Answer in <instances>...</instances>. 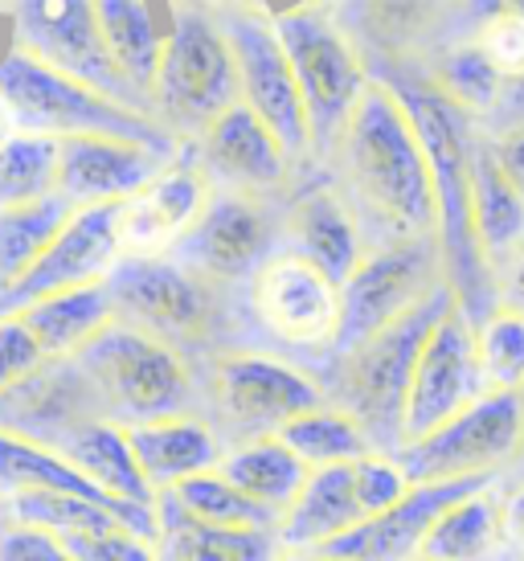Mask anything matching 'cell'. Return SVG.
<instances>
[{"label":"cell","instance_id":"obj_29","mask_svg":"<svg viewBox=\"0 0 524 561\" xmlns=\"http://www.w3.org/2000/svg\"><path fill=\"white\" fill-rule=\"evenodd\" d=\"M94 16H99V33L107 42L111 62L152 103L156 75L164 62V46H169V30H160L156 9L136 4V0H103V4H94Z\"/></svg>","mask_w":524,"mask_h":561},{"label":"cell","instance_id":"obj_16","mask_svg":"<svg viewBox=\"0 0 524 561\" xmlns=\"http://www.w3.org/2000/svg\"><path fill=\"white\" fill-rule=\"evenodd\" d=\"M278 250V226L271 202L238 197V193H214L201 221L189 230L169 259L193 271L217 291H230L238 283H250L271 254Z\"/></svg>","mask_w":524,"mask_h":561},{"label":"cell","instance_id":"obj_38","mask_svg":"<svg viewBox=\"0 0 524 561\" xmlns=\"http://www.w3.org/2000/svg\"><path fill=\"white\" fill-rule=\"evenodd\" d=\"M479 369L488 393H524V316L512 308H495L483 324H476Z\"/></svg>","mask_w":524,"mask_h":561},{"label":"cell","instance_id":"obj_1","mask_svg":"<svg viewBox=\"0 0 524 561\" xmlns=\"http://www.w3.org/2000/svg\"><path fill=\"white\" fill-rule=\"evenodd\" d=\"M324 169L353 209L365 250L438 242L431 164L406 103L381 79L369 82Z\"/></svg>","mask_w":524,"mask_h":561},{"label":"cell","instance_id":"obj_22","mask_svg":"<svg viewBox=\"0 0 524 561\" xmlns=\"http://www.w3.org/2000/svg\"><path fill=\"white\" fill-rule=\"evenodd\" d=\"M504 480H447V483H414L410 496L401 500L398 508H389L386 516H373L361 529H353L349 537H340L324 549H311V553H324L337 561H414L426 533L438 516L455 508L459 500L488 492Z\"/></svg>","mask_w":524,"mask_h":561},{"label":"cell","instance_id":"obj_49","mask_svg":"<svg viewBox=\"0 0 524 561\" xmlns=\"http://www.w3.org/2000/svg\"><path fill=\"white\" fill-rule=\"evenodd\" d=\"M278 561H337V558H324V553H311V549H308V553H287V549H283V558H278Z\"/></svg>","mask_w":524,"mask_h":561},{"label":"cell","instance_id":"obj_3","mask_svg":"<svg viewBox=\"0 0 524 561\" xmlns=\"http://www.w3.org/2000/svg\"><path fill=\"white\" fill-rule=\"evenodd\" d=\"M459 299L451 287H443L431 304H422L414 316L398 320L394 328L356 344L353 353L337 360H324V374H316L324 402L344 410L349 419L365 431L377 455L401 451V419H406V398L414 381V365L434 324L455 308Z\"/></svg>","mask_w":524,"mask_h":561},{"label":"cell","instance_id":"obj_46","mask_svg":"<svg viewBox=\"0 0 524 561\" xmlns=\"http://www.w3.org/2000/svg\"><path fill=\"white\" fill-rule=\"evenodd\" d=\"M500 516H504L509 558L524 561V483H500Z\"/></svg>","mask_w":524,"mask_h":561},{"label":"cell","instance_id":"obj_10","mask_svg":"<svg viewBox=\"0 0 524 561\" xmlns=\"http://www.w3.org/2000/svg\"><path fill=\"white\" fill-rule=\"evenodd\" d=\"M0 13L13 21V49L30 54L42 66L66 75V79L82 82L87 91L103 94L119 107L156 119L152 103L119 75V66L111 62L94 4H82V0H21V4H0Z\"/></svg>","mask_w":524,"mask_h":561},{"label":"cell","instance_id":"obj_31","mask_svg":"<svg viewBox=\"0 0 524 561\" xmlns=\"http://www.w3.org/2000/svg\"><path fill=\"white\" fill-rule=\"evenodd\" d=\"M422 561H512L504 549V516H500V483L488 492L459 500L438 516L418 549Z\"/></svg>","mask_w":524,"mask_h":561},{"label":"cell","instance_id":"obj_23","mask_svg":"<svg viewBox=\"0 0 524 561\" xmlns=\"http://www.w3.org/2000/svg\"><path fill=\"white\" fill-rule=\"evenodd\" d=\"M127 447L136 455V468L144 483L152 488V496H164L176 483L205 476L221 463V443L209 431V422L197 414H181V419H156L127 426Z\"/></svg>","mask_w":524,"mask_h":561},{"label":"cell","instance_id":"obj_4","mask_svg":"<svg viewBox=\"0 0 524 561\" xmlns=\"http://www.w3.org/2000/svg\"><path fill=\"white\" fill-rule=\"evenodd\" d=\"M75 374L94 405V419L111 426H139L156 419H201V381L185 353L144 332L111 324L75 360Z\"/></svg>","mask_w":524,"mask_h":561},{"label":"cell","instance_id":"obj_35","mask_svg":"<svg viewBox=\"0 0 524 561\" xmlns=\"http://www.w3.org/2000/svg\"><path fill=\"white\" fill-rule=\"evenodd\" d=\"M164 496L181 508L185 516L209 525V529H259V533H278V520L271 513H262L259 504H250L230 480H221L214 471L193 476V480L176 483Z\"/></svg>","mask_w":524,"mask_h":561},{"label":"cell","instance_id":"obj_8","mask_svg":"<svg viewBox=\"0 0 524 561\" xmlns=\"http://www.w3.org/2000/svg\"><path fill=\"white\" fill-rule=\"evenodd\" d=\"M169 46L152 87L156 124L181 144H197L209 127L242 103L230 42L217 30L214 9L172 4Z\"/></svg>","mask_w":524,"mask_h":561},{"label":"cell","instance_id":"obj_43","mask_svg":"<svg viewBox=\"0 0 524 561\" xmlns=\"http://www.w3.org/2000/svg\"><path fill=\"white\" fill-rule=\"evenodd\" d=\"M0 561H75V553L49 533L0 520Z\"/></svg>","mask_w":524,"mask_h":561},{"label":"cell","instance_id":"obj_17","mask_svg":"<svg viewBox=\"0 0 524 561\" xmlns=\"http://www.w3.org/2000/svg\"><path fill=\"white\" fill-rule=\"evenodd\" d=\"M115 209L119 205L78 209L70 226L58 234V242L0 296V320L21 316L25 308H33V304H42L49 296H66V291L91 287V283H107V275L119 263Z\"/></svg>","mask_w":524,"mask_h":561},{"label":"cell","instance_id":"obj_33","mask_svg":"<svg viewBox=\"0 0 524 561\" xmlns=\"http://www.w3.org/2000/svg\"><path fill=\"white\" fill-rule=\"evenodd\" d=\"M278 443L304 463L308 471H328V468H349L365 455H377L365 431L356 426L344 410L337 405H316L304 419H295L292 426L278 431Z\"/></svg>","mask_w":524,"mask_h":561},{"label":"cell","instance_id":"obj_2","mask_svg":"<svg viewBox=\"0 0 524 561\" xmlns=\"http://www.w3.org/2000/svg\"><path fill=\"white\" fill-rule=\"evenodd\" d=\"M369 79L386 82L414 119V131L431 164L434 202H438V247H443L451 291L459 299L463 316L471 324H483L500 308V296L476 242V197H471L476 119L418 75H369Z\"/></svg>","mask_w":524,"mask_h":561},{"label":"cell","instance_id":"obj_6","mask_svg":"<svg viewBox=\"0 0 524 561\" xmlns=\"http://www.w3.org/2000/svg\"><path fill=\"white\" fill-rule=\"evenodd\" d=\"M201 419L209 422L221 451L278 438L283 426L324 405L316 374L271 353L250 348H214L201 365Z\"/></svg>","mask_w":524,"mask_h":561},{"label":"cell","instance_id":"obj_36","mask_svg":"<svg viewBox=\"0 0 524 561\" xmlns=\"http://www.w3.org/2000/svg\"><path fill=\"white\" fill-rule=\"evenodd\" d=\"M426 82H431L443 99H451L459 111H467L476 124L495 107V99L504 91V79H500L495 66L479 54L476 37L451 46L447 54L426 70Z\"/></svg>","mask_w":524,"mask_h":561},{"label":"cell","instance_id":"obj_32","mask_svg":"<svg viewBox=\"0 0 524 561\" xmlns=\"http://www.w3.org/2000/svg\"><path fill=\"white\" fill-rule=\"evenodd\" d=\"M78 209L66 197H42L30 205L0 209V296L46 254Z\"/></svg>","mask_w":524,"mask_h":561},{"label":"cell","instance_id":"obj_24","mask_svg":"<svg viewBox=\"0 0 524 561\" xmlns=\"http://www.w3.org/2000/svg\"><path fill=\"white\" fill-rule=\"evenodd\" d=\"M369 516L356 500L353 463L349 468L311 471L304 492L287 513L278 516V546L287 553H308V549H324L340 537L361 529Z\"/></svg>","mask_w":524,"mask_h":561},{"label":"cell","instance_id":"obj_25","mask_svg":"<svg viewBox=\"0 0 524 561\" xmlns=\"http://www.w3.org/2000/svg\"><path fill=\"white\" fill-rule=\"evenodd\" d=\"M471 197H476V242L488 275L500 283L524 254V202L512 193L504 172L495 169L492 148L476 127V157H471Z\"/></svg>","mask_w":524,"mask_h":561},{"label":"cell","instance_id":"obj_14","mask_svg":"<svg viewBox=\"0 0 524 561\" xmlns=\"http://www.w3.org/2000/svg\"><path fill=\"white\" fill-rule=\"evenodd\" d=\"M247 312L275 344L328 360L340 332L344 299L324 271H316L287 250H275L247 283Z\"/></svg>","mask_w":524,"mask_h":561},{"label":"cell","instance_id":"obj_42","mask_svg":"<svg viewBox=\"0 0 524 561\" xmlns=\"http://www.w3.org/2000/svg\"><path fill=\"white\" fill-rule=\"evenodd\" d=\"M75 561H160L156 558V541H144V537H132V533L115 529V533H94V537H75V541H62Z\"/></svg>","mask_w":524,"mask_h":561},{"label":"cell","instance_id":"obj_51","mask_svg":"<svg viewBox=\"0 0 524 561\" xmlns=\"http://www.w3.org/2000/svg\"><path fill=\"white\" fill-rule=\"evenodd\" d=\"M414 561H422V558H414Z\"/></svg>","mask_w":524,"mask_h":561},{"label":"cell","instance_id":"obj_27","mask_svg":"<svg viewBox=\"0 0 524 561\" xmlns=\"http://www.w3.org/2000/svg\"><path fill=\"white\" fill-rule=\"evenodd\" d=\"M156 558L160 561H278V533L259 529H209L185 516L169 496H156Z\"/></svg>","mask_w":524,"mask_h":561},{"label":"cell","instance_id":"obj_11","mask_svg":"<svg viewBox=\"0 0 524 561\" xmlns=\"http://www.w3.org/2000/svg\"><path fill=\"white\" fill-rule=\"evenodd\" d=\"M217 30L226 33L238 66V94L242 107L262 119V127L275 136L287 157L299 160L311 157L308 115H304V99L295 87L292 62L283 54L275 25H271V9L259 4H214Z\"/></svg>","mask_w":524,"mask_h":561},{"label":"cell","instance_id":"obj_30","mask_svg":"<svg viewBox=\"0 0 524 561\" xmlns=\"http://www.w3.org/2000/svg\"><path fill=\"white\" fill-rule=\"evenodd\" d=\"M217 476L230 480L250 504H259L262 513H271L275 520L292 508L299 492H304V483L311 480V471L278 438H259V443L230 447L217 463Z\"/></svg>","mask_w":524,"mask_h":561},{"label":"cell","instance_id":"obj_48","mask_svg":"<svg viewBox=\"0 0 524 561\" xmlns=\"http://www.w3.org/2000/svg\"><path fill=\"white\" fill-rule=\"evenodd\" d=\"M16 136V124H13V115H9V107H4V99H0V148L13 140Z\"/></svg>","mask_w":524,"mask_h":561},{"label":"cell","instance_id":"obj_15","mask_svg":"<svg viewBox=\"0 0 524 561\" xmlns=\"http://www.w3.org/2000/svg\"><path fill=\"white\" fill-rule=\"evenodd\" d=\"M488 398V381L479 369L476 353V324L463 316L455 304L434 332L426 336L414 365L410 398H406V419H401V447H414L447 422L467 414L471 405Z\"/></svg>","mask_w":524,"mask_h":561},{"label":"cell","instance_id":"obj_40","mask_svg":"<svg viewBox=\"0 0 524 561\" xmlns=\"http://www.w3.org/2000/svg\"><path fill=\"white\" fill-rule=\"evenodd\" d=\"M353 483H356V500L365 516H386L389 508H398L401 500L410 496L414 483L406 480V471L394 455H365L353 463Z\"/></svg>","mask_w":524,"mask_h":561},{"label":"cell","instance_id":"obj_19","mask_svg":"<svg viewBox=\"0 0 524 561\" xmlns=\"http://www.w3.org/2000/svg\"><path fill=\"white\" fill-rule=\"evenodd\" d=\"M209 197L214 193L205 185V176L185 152V160L160 172L152 185L119 202L115 209L119 259H169L176 242L201 221Z\"/></svg>","mask_w":524,"mask_h":561},{"label":"cell","instance_id":"obj_47","mask_svg":"<svg viewBox=\"0 0 524 561\" xmlns=\"http://www.w3.org/2000/svg\"><path fill=\"white\" fill-rule=\"evenodd\" d=\"M495 296H500V308H512V312L524 316V254L509 266V271H504V275H500Z\"/></svg>","mask_w":524,"mask_h":561},{"label":"cell","instance_id":"obj_9","mask_svg":"<svg viewBox=\"0 0 524 561\" xmlns=\"http://www.w3.org/2000/svg\"><path fill=\"white\" fill-rule=\"evenodd\" d=\"M115 324L144 332L176 353H197L217 341L221 296L172 259H119L107 275Z\"/></svg>","mask_w":524,"mask_h":561},{"label":"cell","instance_id":"obj_41","mask_svg":"<svg viewBox=\"0 0 524 561\" xmlns=\"http://www.w3.org/2000/svg\"><path fill=\"white\" fill-rule=\"evenodd\" d=\"M49 360L42 357L37 341L30 336V328L16 316L0 320V398L13 393L16 386H25L33 374H42Z\"/></svg>","mask_w":524,"mask_h":561},{"label":"cell","instance_id":"obj_5","mask_svg":"<svg viewBox=\"0 0 524 561\" xmlns=\"http://www.w3.org/2000/svg\"><path fill=\"white\" fill-rule=\"evenodd\" d=\"M0 99L13 115L16 136H42V140L58 144L78 140V136H103V140H127L139 148H152V152L172 160H181L189 152V144H181L156 119L87 91L82 82L49 70L21 49H9L0 58Z\"/></svg>","mask_w":524,"mask_h":561},{"label":"cell","instance_id":"obj_50","mask_svg":"<svg viewBox=\"0 0 524 561\" xmlns=\"http://www.w3.org/2000/svg\"><path fill=\"white\" fill-rule=\"evenodd\" d=\"M504 483H524V451H521V459H516V468L504 476Z\"/></svg>","mask_w":524,"mask_h":561},{"label":"cell","instance_id":"obj_37","mask_svg":"<svg viewBox=\"0 0 524 561\" xmlns=\"http://www.w3.org/2000/svg\"><path fill=\"white\" fill-rule=\"evenodd\" d=\"M58 193V140L13 136L0 148V209Z\"/></svg>","mask_w":524,"mask_h":561},{"label":"cell","instance_id":"obj_44","mask_svg":"<svg viewBox=\"0 0 524 561\" xmlns=\"http://www.w3.org/2000/svg\"><path fill=\"white\" fill-rule=\"evenodd\" d=\"M479 131L483 136H509V131H524V75L521 79H509L504 82V91L495 99V107L479 119Z\"/></svg>","mask_w":524,"mask_h":561},{"label":"cell","instance_id":"obj_13","mask_svg":"<svg viewBox=\"0 0 524 561\" xmlns=\"http://www.w3.org/2000/svg\"><path fill=\"white\" fill-rule=\"evenodd\" d=\"M524 451V393H488L443 431L394 459L410 483L504 480Z\"/></svg>","mask_w":524,"mask_h":561},{"label":"cell","instance_id":"obj_28","mask_svg":"<svg viewBox=\"0 0 524 561\" xmlns=\"http://www.w3.org/2000/svg\"><path fill=\"white\" fill-rule=\"evenodd\" d=\"M54 451L62 455L70 468L82 471L99 492H107L111 500H124V504H136V508H156L152 488L139 476L136 455L127 447L124 426L82 422V426L70 431Z\"/></svg>","mask_w":524,"mask_h":561},{"label":"cell","instance_id":"obj_34","mask_svg":"<svg viewBox=\"0 0 524 561\" xmlns=\"http://www.w3.org/2000/svg\"><path fill=\"white\" fill-rule=\"evenodd\" d=\"M0 520L30 525V529H42L49 537H58V541H75V537H94V533H115V529L132 533V525L119 513H111L103 504H91V500H78V496L9 500V504H0Z\"/></svg>","mask_w":524,"mask_h":561},{"label":"cell","instance_id":"obj_18","mask_svg":"<svg viewBox=\"0 0 524 561\" xmlns=\"http://www.w3.org/2000/svg\"><path fill=\"white\" fill-rule=\"evenodd\" d=\"M189 160L205 176L209 193H238L254 202H271L275 193H283L295 169L287 148L242 103L226 111L197 144H189Z\"/></svg>","mask_w":524,"mask_h":561},{"label":"cell","instance_id":"obj_26","mask_svg":"<svg viewBox=\"0 0 524 561\" xmlns=\"http://www.w3.org/2000/svg\"><path fill=\"white\" fill-rule=\"evenodd\" d=\"M16 320L30 328V336L37 341V348H42V357L49 365H66L99 332H107L115 324V312H111L107 283H91V287H78V291H66V296L42 299V304L25 308Z\"/></svg>","mask_w":524,"mask_h":561},{"label":"cell","instance_id":"obj_12","mask_svg":"<svg viewBox=\"0 0 524 561\" xmlns=\"http://www.w3.org/2000/svg\"><path fill=\"white\" fill-rule=\"evenodd\" d=\"M443 287H451V279L438 242L369 250L365 263L353 271V279L340 287L344 312H340V332L328 360L353 353L356 344H365L369 336L394 328L406 316H414Z\"/></svg>","mask_w":524,"mask_h":561},{"label":"cell","instance_id":"obj_20","mask_svg":"<svg viewBox=\"0 0 524 561\" xmlns=\"http://www.w3.org/2000/svg\"><path fill=\"white\" fill-rule=\"evenodd\" d=\"M278 250L324 271L337 287L353 279V271L369 254L353 209L332 185V176L295 188L292 202L278 209Z\"/></svg>","mask_w":524,"mask_h":561},{"label":"cell","instance_id":"obj_39","mask_svg":"<svg viewBox=\"0 0 524 561\" xmlns=\"http://www.w3.org/2000/svg\"><path fill=\"white\" fill-rule=\"evenodd\" d=\"M479 54L509 82L524 75V4H492L476 33Z\"/></svg>","mask_w":524,"mask_h":561},{"label":"cell","instance_id":"obj_7","mask_svg":"<svg viewBox=\"0 0 524 561\" xmlns=\"http://www.w3.org/2000/svg\"><path fill=\"white\" fill-rule=\"evenodd\" d=\"M271 25L283 42V54L292 62L295 87L304 99L311 160L328 164L344 127L353 119V111L361 107V99L369 91V66L324 4L278 9V13H271Z\"/></svg>","mask_w":524,"mask_h":561},{"label":"cell","instance_id":"obj_45","mask_svg":"<svg viewBox=\"0 0 524 561\" xmlns=\"http://www.w3.org/2000/svg\"><path fill=\"white\" fill-rule=\"evenodd\" d=\"M483 136V131H479ZM488 148H492L495 169L504 172V181L512 185V193L524 202V131H509V136H483Z\"/></svg>","mask_w":524,"mask_h":561},{"label":"cell","instance_id":"obj_21","mask_svg":"<svg viewBox=\"0 0 524 561\" xmlns=\"http://www.w3.org/2000/svg\"><path fill=\"white\" fill-rule=\"evenodd\" d=\"M172 164H176L172 157H160L152 148L127 140H103V136L62 140L58 144V197H66L75 209L119 205L152 185Z\"/></svg>","mask_w":524,"mask_h":561}]
</instances>
